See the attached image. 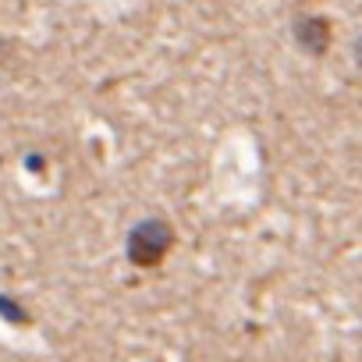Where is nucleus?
I'll use <instances>...</instances> for the list:
<instances>
[{
	"mask_svg": "<svg viewBox=\"0 0 362 362\" xmlns=\"http://www.w3.org/2000/svg\"><path fill=\"white\" fill-rule=\"evenodd\" d=\"M291 36H295L298 50H305L309 57H323L334 43V25L327 15H298L291 22Z\"/></svg>",
	"mask_w": 362,
	"mask_h": 362,
	"instance_id": "nucleus-2",
	"label": "nucleus"
},
{
	"mask_svg": "<svg viewBox=\"0 0 362 362\" xmlns=\"http://www.w3.org/2000/svg\"><path fill=\"white\" fill-rule=\"evenodd\" d=\"M174 242H177V231H174V224L167 217H142L139 224L128 228L124 256L139 270H156L170 256Z\"/></svg>",
	"mask_w": 362,
	"mask_h": 362,
	"instance_id": "nucleus-1",
	"label": "nucleus"
},
{
	"mask_svg": "<svg viewBox=\"0 0 362 362\" xmlns=\"http://www.w3.org/2000/svg\"><path fill=\"white\" fill-rule=\"evenodd\" d=\"M0 316H4L8 323H15V327H29V323H33L29 309H25L18 298H11V295H0Z\"/></svg>",
	"mask_w": 362,
	"mask_h": 362,
	"instance_id": "nucleus-3",
	"label": "nucleus"
}]
</instances>
